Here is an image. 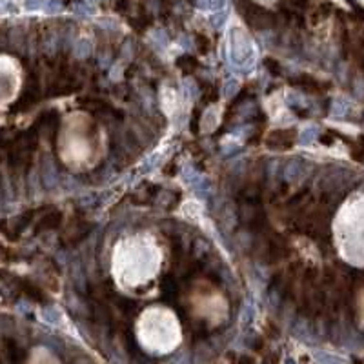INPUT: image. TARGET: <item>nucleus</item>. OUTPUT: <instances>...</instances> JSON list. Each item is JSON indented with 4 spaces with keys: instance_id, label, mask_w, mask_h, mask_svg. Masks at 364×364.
<instances>
[{
    "instance_id": "f257e3e1",
    "label": "nucleus",
    "mask_w": 364,
    "mask_h": 364,
    "mask_svg": "<svg viewBox=\"0 0 364 364\" xmlns=\"http://www.w3.org/2000/svg\"><path fill=\"white\" fill-rule=\"evenodd\" d=\"M164 242L150 228L126 230L109 248V275L115 286L127 295L148 293L164 271Z\"/></svg>"
},
{
    "instance_id": "39448f33",
    "label": "nucleus",
    "mask_w": 364,
    "mask_h": 364,
    "mask_svg": "<svg viewBox=\"0 0 364 364\" xmlns=\"http://www.w3.org/2000/svg\"><path fill=\"white\" fill-rule=\"evenodd\" d=\"M13 75L9 73H0V97H8L13 91Z\"/></svg>"
},
{
    "instance_id": "f03ea898",
    "label": "nucleus",
    "mask_w": 364,
    "mask_h": 364,
    "mask_svg": "<svg viewBox=\"0 0 364 364\" xmlns=\"http://www.w3.org/2000/svg\"><path fill=\"white\" fill-rule=\"evenodd\" d=\"M108 151L104 127L86 111H75L60 126L59 157L73 173L95 169Z\"/></svg>"
},
{
    "instance_id": "7ed1b4c3",
    "label": "nucleus",
    "mask_w": 364,
    "mask_h": 364,
    "mask_svg": "<svg viewBox=\"0 0 364 364\" xmlns=\"http://www.w3.org/2000/svg\"><path fill=\"white\" fill-rule=\"evenodd\" d=\"M136 342L148 355L164 357L177 350L182 342V326L169 306L150 304L136 317Z\"/></svg>"
},
{
    "instance_id": "20e7f679",
    "label": "nucleus",
    "mask_w": 364,
    "mask_h": 364,
    "mask_svg": "<svg viewBox=\"0 0 364 364\" xmlns=\"http://www.w3.org/2000/svg\"><path fill=\"white\" fill-rule=\"evenodd\" d=\"M333 242L346 262L364 266V193L353 195L333 218Z\"/></svg>"
}]
</instances>
